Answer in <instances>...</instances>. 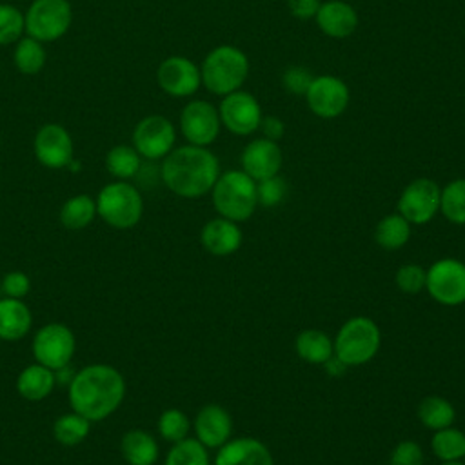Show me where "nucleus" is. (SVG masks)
Wrapping results in <instances>:
<instances>
[{
  "label": "nucleus",
  "mask_w": 465,
  "mask_h": 465,
  "mask_svg": "<svg viewBox=\"0 0 465 465\" xmlns=\"http://www.w3.org/2000/svg\"><path fill=\"white\" fill-rule=\"evenodd\" d=\"M125 398L122 372L107 363H91L73 374L67 383V400L74 412L93 421L109 418Z\"/></svg>",
  "instance_id": "obj_1"
},
{
  "label": "nucleus",
  "mask_w": 465,
  "mask_h": 465,
  "mask_svg": "<svg viewBox=\"0 0 465 465\" xmlns=\"http://www.w3.org/2000/svg\"><path fill=\"white\" fill-rule=\"evenodd\" d=\"M220 176V162L213 151L200 145L174 147L160 165L165 187L182 198L207 194Z\"/></svg>",
  "instance_id": "obj_2"
},
{
  "label": "nucleus",
  "mask_w": 465,
  "mask_h": 465,
  "mask_svg": "<svg viewBox=\"0 0 465 465\" xmlns=\"http://www.w3.org/2000/svg\"><path fill=\"white\" fill-rule=\"evenodd\" d=\"M249 69V58L240 47L231 44L216 45L205 54L200 65L202 85L213 94L225 96L242 89Z\"/></svg>",
  "instance_id": "obj_3"
},
{
  "label": "nucleus",
  "mask_w": 465,
  "mask_h": 465,
  "mask_svg": "<svg viewBox=\"0 0 465 465\" xmlns=\"http://www.w3.org/2000/svg\"><path fill=\"white\" fill-rule=\"evenodd\" d=\"M211 193L218 214L232 222L249 220L258 205L256 182L240 169L222 173Z\"/></svg>",
  "instance_id": "obj_4"
},
{
  "label": "nucleus",
  "mask_w": 465,
  "mask_h": 465,
  "mask_svg": "<svg viewBox=\"0 0 465 465\" xmlns=\"http://www.w3.org/2000/svg\"><path fill=\"white\" fill-rule=\"evenodd\" d=\"M94 202L96 214L113 229H133L143 214V198L140 191L125 180L104 185Z\"/></svg>",
  "instance_id": "obj_5"
},
{
  "label": "nucleus",
  "mask_w": 465,
  "mask_h": 465,
  "mask_svg": "<svg viewBox=\"0 0 465 465\" xmlns=\"http://www.w3.org/2000/svg\"><path fill=\"white\" fill-rule=\"evenodd\" d=\"M334 356L347 367L363 365L371 361L380 349V329L367 316L347 320L336 334Z\"/></svg>",
  "instance_id": "obj_6"
},
{
  "label": "nucleus",
  "mask_w": 465,
  "mask_h": 465,
  "mask_svg": "<svg viewBox=\"0 0 465 465\" xmlns=\"http://www.w3.org/2000/svg\"><path fill=\"white\" fill-rule=\"evenodd\" d=\"M25 35L42 44L62 38L73 24L69 0H33L24 13Z\"/></svg>",
  "instance_id": "obj_7"
},
{
  "label": "nucleus",
  "mask_w": 465,
  "mask_h": 465,
  "mask_svg": "<svg viewBox=\"0 0 465 465\" xmlns=\"http://www.w3.org/2000/svg\"><path fill=\"white\" fill-rule=\"evenodd\" d=\"M31 349L36 363L45 365L56 372L65 369L73 360L76 340L65 323L51 322L35 332Z\"/></svg>",
  "instance_id": "obj_8"
},
{
  "label": "nucleus",
  "mask_w": 465,
  "mask_h": 465,
  "mask_svg": "<svg viewBox=\"0 0 465 465\" xmlns=\"http://www.w3.org/2000/svg\"><path fill=\"white\" fill-rule=\"evenodd\" d=\"M176 143V129L163 114L143 116L133 129V147L145 160H163Z\"/></svg>",
  "instance_id": "obj_9"
},
{
  "label": "nucleus",
  "mask_w": 465,
  "mask_h": 465,
  "mask_svg": "<svg viewBox=\"0 0 465 465\" xmlns=\"http://www.w3.org/2000/svg\"><path fill=\"white\" fill-rule=\"evenodd\" d=\"M303 98L312 114L323 120H334L349 107L351 91L341 78L332 74H318L312 78Z\"/></svg>",
  "instance_id": "obj_10"
},
{
  "label": "nucleus",
  "mask_w": 465,
  "mask_h": 465,
  "mask_svg": "<svg viewBox=\"0 0 465 465\" xmlns=\"http://www.w3.org/2000/svg\"><path fill=\"white\" fill-rule=\"evenodd\" d=\"M425 287L441 305L454 307L465 303V263L454 258L434 262L427 271Z\"/></svg>",
  "instance_id": "obj_11"
},
{
  "label": "nucleus",
  "mask_w": 465,
  "mask_h": 465,
  "mask_svg": "<svg viewBox=\"0 0 465 465\" xmlns=\"http://www.w3.org/2000/svg\"><path fill=\"white\" fill-rule=\"evenodd\" d=\"M218 114L222 125L236 136L252 134L260 127L263 116L256 96L242 89L232 91L222 98Z\"/></svg>",
  "instance_id": "obj_12"
},
{
  "label": "nucleus",
  "mask_w": 465,
  "mask_h": 465,
  "mask_svg": "<svg viewBox=\"0 0 465 465\" xmlns=\"http://www.w3.org/2000/svg\"><path fill=\"white\" fill-rule=\"evenodd\" d=\"M222 129L218 107L207 100H191L180 111V131L191 145H211Z\"/></svg>",
  "instance_id": "obj_13"
},
{
  "label": "nucleus",
  "mask_w": 465,
  "mask_h": 465,
  "mask_svg": "<svg viewBox=\"0 0 465 465\" xmlns=\"http://www.w3.org/2000/svg\"><path fill=\"white\" fill-rule=\"evenodd\" d=\"M440 185L430 178L412 180L398 198V213L414 225L430 222L440 211Z\"/></svg>",
  "instance_id": "obj_14"
},
{
  "label": "nucleus",
  "mask_w": 465,
  "mask_h": 465,
  "mask_svg": "<svg viewBox=\"0 0 465 465\" xmlns=\"http://www.w3.org/2000/svg\"><path fill=\"white\" fill-rule=\"evenodd\" d=\"M158 87L174 98L193 96L202 85L200 65L182 54L167 56L156 69Z\"/></svg>",
  "instance_id": "obj_15"
},
{
  "label": "nucleus",
  "mask_w": 465,
  "mask_h": 465,
  "mask_svg": "<svg viewBox=\"0 0 465 465\" xmlns=\"http://www.w3.org/2000/svg\"><path fill=\"white\" fill-rule=\"evenodd\" d=\"M35 156L47 169H64L74 160V143L69 131L60 124H44L33 142Z\"/></svg>",
  "instance_id": "obj_16"
},
{
  "label": "nucleus",
  "mask_w": 465,
  "mask_h": 465,
  "mask_svg": "<svg viewBox=\"0 0 465 465\" xmlns=\"http://www.w3.org/2000/svg\"><path fill=\"white\" fill-rule=\"evenodd\" d=\"M242 171L249 174L254 182L276 176L283 165V154L278 142L269 138L251 140L240 156Z\"/></svg>",
  "instance_id": "obj_17"
},
{
  "label": "nucleus",
  "mask_w": 465,
  "mask_h": 465,
  "mask_svg": "<svg viewBox=\"0 0 465 465\" xmlns=\"http://www.w3.org/2000/svg\"><path fill=\"white\" fill-rule=\"evenodd\" d=\"M194 430L196 440L207 449H220L231 438L232 421L223 407L209 403L198 411L194 418Z\"/></svg>",
  "instance_id": "obj_18"
},
{
  "label": "nucleus",
  "mask_w": 465,
  "mask_h": 465,
  "mask_svg": "<svg viewBox=\"0 0 465 465\" xmlns=\"http://www.w3.org/2000/svg\"><path fill=\"white\" fill-rule=\"evenodd\" d=\"M314 20L320 31L331 38H347L358 27L356 9L343 0L322 2Z\"/></svg>",
  "instance_id": "obj_19"
},
{
  "label": "nucleus",
  "mask_w": 465,
  "mask_h": 465,
  "mask_svg": "<svg viewBox=\"0 0 465 465\" xmlns=\"http://www.w3.org/2000/svg\"><path fill=\"white\" fill-rule=\"evenodd\" d=\"M214 465H274L269 449L254 438H236L223 443Z\"/></svg>",
  "instance_id": "obj_20"
},
{
  "label": "nucleus",
  "mask_w": 465,
  "mask_h": 465,
  "mask_svg": "<svg viewBox=\"0 0 465 465\" xmlns=\"http://www.w3.org/2000/svg\"><path fill=\"white\" fill-rule=\"evenodd\" d=\"M200 242L207 252L214 256H229L242 245V229L236 222L220 216L203 225Z\"/></svg>",
  "instance_id": "obj_21"
},
{
  "label": "nucleus",
  "mask_w": 465,
  "mask_h": 465,
  "mask_svg": "<svg viewBox=\"0 0 465 465\" xmlns=\"http://www.w3.org/2000/svg\"><path fill=\"white\" fill-rule=\"evenodd\" d=\"M31 325L33 314L24 300L7 296L0 300V340H22L29 332Z\"/></svg>",
  "instance_id": "obj_22"
},
{
  "label": "nucleus",
  "mask_w": 465,
  "mask_h": 465,
  "mask_svg": "<svg viewBox=\"0 0 465 465\" xmlns=\"http://www.w3.org/2000/svg\"><path fill=\"white\" fill-rule=\"evenodd\" d=\"M56 385V372L45 365L31 363L24 367L16 378V391L27 401L45 400Z\"/></svg>",
  "instance_id": "obj_23"
},
{
  "label": "nucleus",
  "mask_w": 465,
  "mask_h": 465,
  "mask_svg": "<svg viewBox=\"0 0 465 465\" xmlns=\"http://www.w3.org/2000/svg\"><path fill=\"white\" fill-rule=\"evenodd\" d=\"M120 452L127 465H154L158 460V443L149 432L131 429L120 440Z\"/></svg>",
  "instance_id": "obj_24"
},
{
  "label": "nucleus",
  "mask_w": 465,
  "mask_h": 465,
  "mask_svg": "<svg viewBox=\"0 0 465 465\" xmlns=\"http://www.w3.org/2000/svg\"><path fill=\"white\" fill-rule=\"evenodd\" d=\"M294 349L298 356L314 365H323L334 354L332 340L318 329H305L294 340Z\"/></svg>",
  "instance_id": "obj_25"
},
{
  "label": "nucleus",
  "mask_w": 465,
  "mask_h": 465,
  "mask_svg": "<svg viewBox=\"0 0 465 465\" xmlns=\"http://www.w3.org/2000/svg\"><path fill=\"white\" fill-rule=\"evenodd\" d=\"M96 216V202L89 194H74L67 198L58 213L60 223L69 231H82L91 225Z\"/></svg>",
  "instance_id": "obj_26"
},
{
  "label": "nucleus",
  "mask_w": 465,
  "mask_h": 465,
  "mask_svg": "<svg viewBox=\"0 0 465 465\" xmlns=\"http://www.w3.org/2000/svg\"><path fill=\"white\" fill-rule=\"evenodd\" d=\"M105 169L116 180H131L142 169V156L133 145L120 143L107 151L105 154Z\"/></svg>",
  "instance_id": "obj_27"
},
{
  "label": "nucleus",
  "mask_w": 465,
  "mask_h": 465,
  "mask_svg": "<svg viewBox=\"0 0 465 465\" xmlns=\"http://www.w3.org/2000/svg\"><path fill=\"white\" fill-rule=\"evenodd\" d=\"M411 238V223L400 214H387L374 229L376 243L385 251H396L403 247Z\"/></svg>",
  "instance_id": "obj_28"
},
{
  "label": "nucleus",
  "mask_w": 465,
  "mask_h": 465,
  "mask_svg": "<svg viewBox=\"0 0 465 465\" xmlns=\"http://www.w3.org/2000/svg\"><path fill=\"white\" fill-rule=\"evenodd\" d=\"M13 51V64L22 74H38L42 67L45 65V47L42 42H38L33 36H22L18 42H15Z\"/></svg>",
  "instance_id": "obj_29"
},
{
  "label": "nucleus",
  "mask_w": 465,
  "mask_h": 465,
  "mask_svg": "<svg viewBox=\"0 0 465 465\" xmlns=\"http://www.w3.org/2000/svg\"><path fill=\"white\" fill-rule=\"evenodd\" d=\"M418 418L423 427L430 430H440L454 423L456 411L452 403L443 396H427L418 405Z\"/></svg>",
  "instance_id": "obj_30"
},
{
  "label": "nucleus",
  "mask_w": 465,
  "mask_h": 465,
  "mask_svg": "<svg viewBox=\"0 0 465 465\" xmlns=\"http://www.w3.org/2000/svg\"><path fill=\"white\" fill-rule=\"evenodd\" d=\"M89 430L91 421L74 411L62 414L53 423V438L64 447L80 445L89 436Z\"/></svg>",
  "instance_id": "obj_31"
},
{
  "label": "nucleus",
  "mask_w": 465,
  "mask_h": 465,
  "mask_svg": "<svg viewBox=\"0 0 465 465\" xmlns=\"http://www.w3.org/2000/svg\"><path fill=\"white\" fill-rule=\"evenodd\" d=\"M440 211L449 222L465 225V178L452 180L441 189Z\"/></svg>",
  "instance_id": "obj_32"
},
{
  "label": "nucleus",
  "mask_w": 465,
  "mask_h": 465,
  "mask_svg": "<svg viewBox=\"0 0 465 465\" xmlns=\"http://www.w3.org/2000/svg\"><path fill=\"white\" fill-rule=\"evenodd\" d=\"M430 445L432 452L441 461H458L460 458H465V434L458 429L445 427L434 430Z\"/></svg>",
  "instance_id": "obj_33"
},
{
  "label": "nucleus",
  "mask_w": 465,
  "mask_h": 465,
  "mask_svg": "<svg viewBox=\"0 0 465 465\" xmlns=\"http://www.w3.org/2000/svg\"><path fill=\"white\" fill-rule=\"evenodd\" d=\"M163 465H209L207 447L196 438H183L173 443Z\"/></svg>",
  "instance_id": "obj_34"
},
{
  "label": "nucleus",
  "mask_w": 465,
  "mask_h": 465,
  "mask_svg": "<svg viewBox=\"0 0 465 465\" xmlns=\"http://www.w3.org/2000/svg\"><path fill=\"white\" fill-rule=\"evenodd\" d=\"M25 33V20L24 13L11 5L0 2V45L15 44Z\"/></svg>",
  "instance_id": "obj_35"
},
{
  "label": "nucleus",
  "mask_w": 465,
  "mask_h": 465,
  "mask_svg": "<svg viewBox=\"0 0 465 465\" xmlns=\"http://www.w3.org/2000/svg\"><path fill=\"white\" fill-rule=\"evenodd\" d=\"M189 427V418L180 409H165L158 418V432L163 440L173 443L187 438Z\"/></svg>",
  "instance_id": "obj_36"
},
{
  "label": "nucleus",
  "mask_w": 465,
  "mask_h": 465,
  "mask_svg": "<svg viewBox=\"0 0 465 465\" xmlns=\"http://www.w3.org/2000/svg\"><path fill=\"white\" fill-rule=\"evenodd\" d=\"M287 194V183L282 176H271L256 182L258 203L263 207H276Z\"/></svg>",
  "instance_id": "obj_37"
},
{
  "label": "nucleus",
  "mask_w": 465,
  "mask_h": 465,
  "mask_svg": "<svg viewBox=\"0 0 465 465\" xmlns=\"http://www.w3.org/2000/svg\"><path fill=\"white\" fill-rule=\"evenodd\" d=\"M427 271L418 263H405L396 271V285L407 294H416L425 287Z\"/></svg>",
  "instance_id": "obj_38"
},
{
  "label": "nucleus",
  "mask_w": 465,
  "mask_h": 465,
  "mask_svg": "<svg viewBox=\"0 0 465 465\" xmlns=\"http://www.w3.org/2000/svg\"><path fill=\"white\" fill-rule=\"evenodd\" d=\"M314 74L309 67L305 65H291L283 71L282 74V84L285 87V91L298 94V96H305L311 82H312Z\"/></svg>",
  "instance_id": "obj_39"
},
{
  "label": "nucleus",
  "mask_w": 465,
  "mask_h": 465,
  "mask_svg": "<svg viewBox=\"0 0 465 465\" xmlns=\"http://www.w3.org/2000/svg\"><path fill=\"white\" fill-rule=\"evenodd\" d=\"M389 465H423V450L412 440L400 441L391 452Z\"/></svg>",
  "instance_id": "obj_40"
},
{
  "label": "nucleus",
  "mask_w": 465,
  "mask_h": 465,
  "mask_svg": "<svg viewBox=\"0 0 465 465\" xmlns=\"http://www.w3.org/2000/svg\"><path fill=\"white\" fill-rule=\"evenodd\" d=\"M2 291L7 298H25L31 291V280L24 271H9L2 280Z\"/></svg>",
  "instance_id": "obj_41"
},
{
  "label": "nucleus",
  "mask_w": 465,
  "mask_h": 465,
  "mask_svg": "<svg viewBox=\"0 0 465 465\" xmlns=\"http://www.w3.org/2000/svg\"><path fill=\"white\" fill-rule=\"evenodd\" d=\"M289 11L298 20H311L316 16L322 0H287Z\"/></svg>",
  "instance_id": "obj_42"
},
{
  "label": "nucleus",
  "mask_w": 465,
  "mask_h": 465,
  "mask_svg": "<svg viewBox=\"0 0 465 465\" xmlns=\"http://www.w3.org/2000/svg\"><path fill=\"white\" fill-rule=\"evenodd\" d=\"M258 129H262L263 138L278 142L285 133V124L278 116L269 114V116H262V122H260Z\"/></svg>",
  "instance_id": "obj_43"
},
{
  "label": "nucleus",
  "mask_w": 465,
  "mask_h": 465,
  "mask_svg": "<svg viewBox=\"0 0 465 465\" xmlns=\"http://www.w3.org/2000/svg\"><path fill=\"white\" fill-rule=\"evenodd\" d=\"M323 365H325L327 374H331V376H341L345 372V369H347V365L338 356H334V354Z\"/></svg>",
  "instance_id": "obj_44"
},
{
  "label": "nucleus",
  "mask_w": 465,
  "mask_h": 465,
  "mask_svg": "<svg viewBox=\"0 0 465 465\" xmlns=\"http://www.w3.org/2000/svg\"><path fill=\"white\" fill-rule=\"evenodd\" d=\"M443 465H465V463H461V461L458 460V461H443Z\"/></svg>",
  "instance_id": "obj_45"
}]
</instances>
